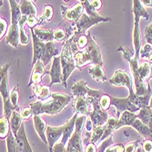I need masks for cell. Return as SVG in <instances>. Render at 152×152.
I'll list each match as a JSON object with an SVG mask.
<instances>
[{
  "label": "cell",
  "mask_w": 152,
  "mask_h": 152,
  "mask_svg": "<svg viewBox=\"0 0 152 152\" xmlns=\"http://www.w3.org/2000/svg\"><path fill=\"white\" fill-rule=\"evenodd\" d=\"M37 37L44 43L52 42L54 39V31L51 29H43L39 27H35L33 29Z\"/></svg>",
  "instance_id": "29"
},
{
  "label": "cell",
  "mask_w": 152,
  "mask_h": 152,
  "mask_svg": "<svg viewBox=\"0 0 152 152\" xmlns=\"http://www.w3.org/2000/svg\"><path fill=\"white\" fill-rule=\"evenodd\" d=\"M22 16L29 17V16H35L37 17V8L34 4V2L29 1V0H24L21 1L19 5Z\"/></svg>",
  "instance_id": "30"
},
{
  "label": "cell",
  "mask_w": 152,
  "mask_h": 152,
  "mask_svg": "<svg viewBox=\"0 0 152 152\" xmlns=\"http://www.w3.org/2000/svg\"><path fill=\"white\" fill-rule=\"evenodd\" d=\"M46 74H48V70L45 68V65L42 63V61L39 60L32 67V72H31V77H30L29 83H28V87H31L36 84H40L43 76Z\"/></svg>",
  "instance_id": "18"
},
{
  "label": "cell",
  "mask_w": 152,
  "mask_h": 152,
  "mask_svg": "<svg viewBox=\"0 0 152 152\" xmlns=\"http://www.w3.org/2000/svg\"><path fill=\"white\" fill-rule=\"evenodd\" d=\"M74 108L76 109L77 113L80 114V115H85V116H88V100L87 99H76V101L74 103Z\"/></svg>",
  "instance_id": "33"
},
{
  "label": "cell",
  "mask_w": 152,
  "mask_h": 152,
  "mask_svg": "<svg viewBox=\"0 0 152 152\" xmlns=\"http://www.w3.org/2000/svg\"><path fill=\"white\" fill-rule=\"evenodd\" d=\"M85 152H98V151H96V148L95 144L88 143L85 148Z\"/></svg>",
  "instance_id": "54"
},
{
  "label": "cell",
  "mask_w": 152,
  "mask_h": 152,
  "mask_svg": "<svg viewBox=\"0 0 152 152\" xmlns=\"http://www.w3.org/2000/svg\"><path fill=\"white\" fill-rule=\"evenodd\" d=\"M78 113H75L74 116L68 120L66 124H64V132H63V136H62V140H61V143L63 145L66 146V144L68 142L69 139L71 137L73 132H74V128H75V124H76V120H77V118L78 117Z\"/></svg>",
  "instance_id": "21"
},
{
  "label": "cell",
  "mask_w": 152,
  "mask_h": 152,
  "mask_svg": "<svg viewBox=\"0 0 152 152\" xmlns=\"http://www.w3.org/2000/svg\"><path fill=\"white\" fill-rule=\"evenodd\" d=\"M90 5L95 11L98 12L102 7V1H100V0H91Z\"/></svg>",
  "instance_id": "53"
},
{
  "label": "cell",
  "mask_w": 152,
  "mask_h": 152,
  "mask_svg": "<svg viewBox=\"0 0 152 152\" xmlns=\"http://www.w3.org/2000/svg\"><path fill=\"white\" fill-rule=\"evenodd\" d=\"M7 152H18L17 139L15 135L12 133V131L9 132L7 137Z\"/></svg>",
  "instance_id": "37"
},
{
  "label": "cell",
  "mask_w": 152,
  "mask_h": 152,
  "mask_svg": "<svg viewBox=\"0 0 152 152\" xmlns=\"http://www.w3.org/2000/svg\"><path fill=\"white\" fill-rule=\"evenodd\" d=\"M137 117L152 131V109L149 107L140 109V111L137 114Z\"/></svg>",
  "instance_id": "28"
},
{
  "label": "cell",
  "mask_w": 152,
  "mask_h": 152,
  "mask_svg": "<svg viewBox=\"0 0 152 152\" xmlns=\"http://www.w3.org/2000/svg\"><path fill=\"white\" fill-rule=\"evenodd\" d=\"M71 94L74 96L76 99H87L89 101L91 100H96L99 101L101 99V96L105 94L102 90L99 89H91L88 88L87 86V82L85 80H79L76 82L75 84L71 88Z\"/></svg>",
  "instance_id": "8"
},
{
  "label": "cell",
  "mask_w": 152,
  "mask_h": 152,
  "mask_svg": "<svg viewBox=\"0 0 152 152\" xmlns=\"http://www.w3.org/2000/svg\"><path fill=\"white\" fill-rule=\"evenodd\" d=\"M103 134H104V126L94 128L92 134H91V137H90V140H89V143L96 144V143L99 142Z\"/></svg>",
  "instance_id": "39"
},
{
  "label": "cell",
  "mask_w": 152,
  "mask_h": 152,
  "mask_svg": "<svg viewBox=\"0 0 152 152\" xmlns=\"http://www.w3.org/2000/svg\"><path fill=\"white\" fill-rule=\"evenodd\" d=\"M99 103L101 108L103 110H106V111H107V110L109 108V107L111 106V99H110V96L105 93L101 96V99H99Z\"/></svg>",
  "instance_id": "44"
},
{
  "label": "cell",
  "mask_w": 152,
  "mask_h": 152,
  "mask_svg": "<svg viewBox=\"0 0 152 152\" xmlns=\"http://www.w3.org/2000/svg\"><path fill=\"white\" fill-rule=\"evenodd\" d=\"M10 63H7L1 66L0 69V94L3 99V102L10 98L9 88H8V68Z\"/></svg>",
  "instance_id": "14"
},
{
  "label": "cell",
  "mask_w": 152,
  "mask_h": 152,
  "mask_svg": "<svg viewBox=\"0 0 152 152\" xmlns=\"http://www.w3.org/2000/svg\"><path fill=\"white\" fill-rule=\"evenodd\" d=\"M110 84L116 87H126L129 89L132 88V77L129 72L118 69L115 71L113 77L109 79Z\"/></svg>",
  "instance_id": "13"
},
{
  "label": "cell",
  "mask_w": 152,
  "mask_h": 152,
  "mask_svg": "<svg viewBox=\"0 0 152 152\" xmlns=\"http://www.w3.org/2000/svg\"><path fill=\"white\" fill-rule=\"evenodd\" d=\"M129 96L128 98L129 99L130 102L132 104H134L135 106H137V107H140V109L141 108H144V107H148V105H149V100H150V98H151V92L148 93V95L144 96H139L135 94V91L133 90V88H130L129 89Z\"/></svg>",
  "instance_id": "20"
},
{
  "label": "cell",
  "mask_w": 152,
  "mask_h": 152,
  "mask_svg": "<svg viewBox=\"0 0 152 152\" xmlns=\"http://www.w3.org/2000/svg\"><path fill=\"white\" fill-rule=\"evenodd\" d=\"M60 61L63 71V86L66 88V80L71 75V73L77 68L76 61H75V55L71 48V44L69 40H66L63 46L61 54H60Z\"/></svg>",
  "instance_id": "7"
},
{
  "label": "cell",
  "mask_w": 152,
  "mask_h": 152,
  "mask_svg": "<svg viewBox=\"0 0 152 152\" xmlns=\"http://www.w3.org/2000/svg\"><path fill=\"white\" fill-rule=\"evenodd\" d=\"M3 104H4L3 105V111H4L3 116L6 117L9 120L11 116H12V114H13V112L16 111V108H15V107L13 106V104L11 103L10 99H8L7 100L4 101Z\"/></svg>",
  "instance_id": "41"
},
{
  "label": "cell",
  "mask_w": 152,
  "mask_h": 152,
  "mask_svg": "<svg viewBox=\"0 0 152 152\" xmlns=\"http://www.w3.org/2000/svg\"><path fill=\"white\" fill-rule=\"evenodd\" d=\"M11 7V26L7 33V44L12 46L13 48H18V43L20 42L19 37V26L18 21L22 17L21 10L19 5L15 0H10L9 1Z\"/></svg>",
  "instance_id": "6"
},
{
  "label": "cell",
  "mask_w": 152,
  "mask_h": 152,
  "mask_svg": "<svg viewBox=\"0 0 152 152\" xmlns=\"http://www.w3.org/2000/svg\"><path fill=\"white\" fill-rule=\"evenodd\" d=\"M48 75L50 76L49 87H52L55 84H61V83H63V71L61 66L60 57L58 56L53 58V63L50 70L48 71Z\"/></svg>",
  "instance_id": "12"
},
{
  "label": "cell",
  "mask_w": 152,
  "mask_h": 152,
  "mask_svg": "<svg viewBox=\"0 0 152 152\" xmlns=\"http://www.w3.org/2000/svg\"><path fill=\"white\" fill-rule=\"evenodd\" d=\"M81 134L82 130L75 129L71 137L67 142L66 152H85V149L82 147Z\"/></svg>",
  "instance_id": "16"
},
{
  "label": "cell",
  "mask_w": 152,
  "mask_h": 152,
  "mask_svg": "<svg viewBox=\"0 0 152 152\" xmlns=\"http://www.w3.org/2000/svg\"><path fill=\"white\" fill-rule=\"evenodd\" d=\"M148 107L152 109V96H151V98H150V100H149V105Z\"/></svg>",
  "instance_id": "58"
},
{
  "label": "cell",
  "mask_w": 152,
  "mask_h": 152,
  "mask_svg": "<svg viewBox=\"0 0 152 152\" xmlns=\"http://www.w3.org/2000/svg\"><path fill=\"white\" fill-rule=\"evenodd\" d=\"M58 50L55 47L53 41L52 42H48L46 43V49L42 56V58H41V61H42V63L46 66L52 58H54L55 57H58Z\"/></svg>",
  "instance_id": "24"
},
{
  "label": "cell",
  "mask_w": 152,
  "mask_h": 152,
  "mask_svg": "<svg viewBox=\"0 0 152 152\" xmlns=\"http://www.w3.org/2000/svg\"><path fill=\"white\" fill-rule=\"evenodd\" d=\"M110 99H111V105L114 106L117 108V112H118V117L119 118L120 115L125 112V111H129L132 113H136L140 111V107H137L134 104H132L129 100V98L126 99H118L115 98V96H110Z\"/></svg>",
  "instance_id": "11"
},
{
  "label": "cell",
  "mask_w": 152,
  "mask_h": 152,
  "mask_svg": "<svg viewBox=\"0 0 152 152\" xmlns=\"http://www.w3.org/2000/svg\"><path fill=\"white\" fill-rule=\"evenodd\" d=\"M140 144V140H137L135 141L129 142L125 146V152H135L137 151V148Z\"/></svg>",
  "instance_id": "48"
},
{
  "label": "cell",
  "mask_w": 152,
  "mask_h": 152,
  "mask_svg": "<svg viewBox=\"0 0 152 152\" xmlns=\"http://www.w3.org/2000/svg\"><path fill=\"white\" fill-rule=\"evenodd\" d=\"M23 118L20 115V112L18 111H14L10 119H9V123H10V129L12 133L15 135V137H17L21 126L23 125Z\"/></svg>",
  "instance_id": "26"
},
{
  "label": "cell",
  "mask_w": 152,
  "mask_h": 152,
  "mask_svg": "<svg viewBox=\"0 0 152 152\" xmlns=\"http://www.w3.org/2000/svg\"><path fill=\"white\" fill-rule=\"evenodd\" d=\"M118 51L122 52L123 57L127 59L129 63L131 73L133 76V81L135 85V94L139 96H144L148 93L152 92L149 83H147L140 78L137 74V68H139V60L135 58V50L131 48H119Z\"/></svg>",
  "instance_id": "4"
},
{
  "label": "cell",
  "mask_w": 152,
  "mask_h": 152,
  "mask_svg": "<svg viewBox=\"0 0 152 152\" xmlns=\"http://www.w3.org/2000/svg\"><path fill=\"white\" fill-rule=\"evenodd\" d=\"M20 115L23 118V120H26V119H29L31 117H34V112H33V109L31 108L30 106H27L24 108H22L20 110Z\"/></svg>",
  "instance_id": "45"
},
{
  "label": "cell",
  "mask_w": 152,
  "mask_h": 152,
  "mask_svg": "<svg viewBox=\"0 0 152 152\" xmlns=\"http://www.w3.org/2000/svg\"><path fill=\"white\" fill-rule=\"evenodd\" d=\"M89 104H91L93 107V111L88 113V117L93 123V127L98 128V127L105 126L108 120V118H109L107 111L103 110L101 108L99 101H96V100L93 99V100L89 101Z\"/></svg>",
  "instance_id": "9"
},
{
  "label": "cell",
  "mask_w": 152,
  "mask_h": 152,
  "mask_svg": "<svg viewBox=\"0 0 152 152\" xmlns=\"http://www.w3.org/2000/svg\"><path fill=\"white\" fill-rule=\"evenodd\" d=\"M11 129L9 120L6 117L1 116V118H0V137H1V140L7 137Z\"/></svg>",
  "instance_id": "36"
},
{
  "label": "cell",
  "mask_w": 152,
  "mask_h": 152,
  "mask_svg": "<svg viewBox=\"0 0 152 152\" xmlns=\"http://www.w3.org/2000/svg\"><path fill=\"white\" fill-rule=\"evenodd\" d=\"M16 139L18 144V152H33L28 140H27L24 124L21 126Z\"/></svg>",
  "instance_id": "19"
},
{
  "label": "cell",
  "mask_w": 152,
  "mask_h": 152,
  "mask_svg": "<svg viewBox=\"0 0 152 152\" xmlns=\"http://www.w3.org/2000/svg\"><path fill=\"white\" fill-rule=\"evenodd\" d=\"M143 5H146V6H152V1L151 0H148V1H147V0H143V1H141Z\"/></svg>",
  "instance_id": "56"
},
{
  "label": "cell",
  "mask_w": 152,
  "mask_h": 152,
  "mask_svg": "<svg viewBox=\"0 0 152 152\" xmlns=\"http://www.w3.org/2000/svg\"><path fill=\"white\" fill-rule=\"evenodd\" d=\"M54 16V8L51 5H46L43 8V14L39 18L40 24H42L43 21H50Z\"/></svg>",
  "instance_id": "38"
},
{
  "label": "cell",
  "mask_w": 152,
  "mask_h": 152,
  "mask_svg": "<svg viewBox=\"0 0 152 152\" xmlns=\"http://www.w3.org/2000/svg\"><path fill=\"white\" fill-rule=\"evenodd\" d=\"M51 152H66V148L61 143V141H58L54 145Z\"/></svg>",
  "instance_id": "51"
},
{
  "label": "cell",
  "mask_w": 152,
  "mask_h": 152,
  "mask_svg": "<svg viewBox=\"0 0 152 152\" xmlns=\"http://www.w3.org/2000/svg\"><path fill=\"white\" fill-rule=\"evenodd\" d=\"M105 152H125V146L123 144H117L108 148Z\"/></svg>",
  "instance_id": "50"
},
{
  "label": "cell",
  "mask_w": 152,
  "mask_h": 152,
  "mask_svg": "<svg viewBox=\"0 0 152 152\" xmlns=\"http://www.w3.org/2000/svg\"><path fill=\"white\" fill-rule=\"evenodd\" d=\"M103 66H94L92 68L88 70V73L91 75L92 78L98 82H106L107 81V76L103 71Z\"/></svg>",
  "instance_id": "34"
},
{
  "label": "cell",
  "mask_w": 152,
  "mask_h": 152,
  "mask_svg": "<svg viewBox=\"0 0 152 152\" xmlns=\"http://www.w3.org/2000/svg\"><path fill=\"white\" fill-rule=\"evenodd\" d=\"M88 44L83 50H79L75 55L76 66L79 70L87 64H94L95 66H103V60L99 47L95 42L90 32H88Z\"/></svg>",
  "instance_id": "3"
},
{
  "label": "cell",
  "mask_w": 152,
  "mask_h": 152,
  "mask_svg": "<svg viewBox=\"0 0 152 152\" xmlns=\"http://www.w3.org/2000/svg\"><path fill=\"white\" fill-rule=\"evenodd\" d=\"M142 148L144 152H152V140H145L142 143Z\"/></svg>",
  "instance_id": "52"
},
{
  "label": "cell",
  "mask_w": 152,
  "mask_h": 152,
  "mask_svg": "<svg viewBox=\"0 0 152 152\" xmlns=\"http://www.w3.org/2000/svg\"><path fill=\"white\" fill-rule=\"evenodd\" d=\"M150 140H152V137H151V139H150Z\"/></svg>",
  "instance_id": "60"
},
{
  "label": "cell",
  "mask_w": 152,
  "mask_h": 152,
  "mask_svg": "<svg viewBox=\"0 0 152 152\" xmlns=\"http://www.w3.org/2000/svg\"><path fill=\"white\" fill-rule=\"evenodd\" d=\"M151 7H152V6H151Z\"/></svg>",
  "instance_id": "61"
},
{
  "label": "cell",
  "mask_w": 152,
  "mask_h": 152,
  "mask_svg": "<svg viewBox=\"0 0 152 152\" xmlns=\"http://www.w3.org/2000/svg\"><path fill=\"white\" fill-rule=\"evenodd\" d=\"M61 9V14L62 17L65 20L69 21V22H73L77 23L79 18H81V16L84 14L85 8L84 6L81 3V1H78V3L71 7H66L64 6L60 7Z\"/></svg>",
  "instance_id": "10"
},
{
  "label": "cell",
  "mask_w": 152,
  "mask_h": 152,
  "mask_svg": "<svg viewBox=\"0 0 152 152\" xmlns=\"http://www.w3.org/2000/svg\"><path fill=\"white\" fill-rule=\"evenodd\" d=\"M10 101L13 104V106L15 107L16 111L20 112L19 109V106H18V102H19V89H18V86L15 87L10 92Z\"/></svg>",
  "instance_id": "40"
},
{
  "label": "cell",
  "mask_w": 152,
  "mask_h": 152,
  "mask_svg": "<svg viewBox=\"0 0 152 152\" xmlns=\"http://www.w3.org/2000/svg\"><path fill=\"white\" fill-rule=\"evenodd\" d=\"M67 37V33L66 29L62 28V27H58L56 30H54V39L58 42H62V41L66 40Z\"/></svg>",
  "instance_id": "42"
},
{
  "label": "cell",
  "mask_w": 152,
  "mask_h": 152,
  "mask_svg": "<svg viewBox=\"0 0 152 152\" xmlns=\"http://www.w3.org/2000/svg\"><path fill=\"white\" fill-rule=\"evenodd\" d=\"M7 22L5 18H0V38L2 39V37L7 33Z\"/></svg>",
  "instance_id": "47"
},
{
  "label": "cell",
  "mask_w": 152,
  "mask_h": 152,
  "mask_svg": "<svg viewBox=\"0 0 152 152\" xmlns=\"http://www.w3.org/2000/svg\"><path fill=\"white\" fill-rule=\"evenodd\" d=\"M137 152H144L143 148H142V145H140L139 144V146H137Z\"/></svg>",
  "instance_id": "57"
},
{
  "label": "cell",
  "mask_w": 152,
  "mask_h": 152,
  "mask_svg": "<svg viewBox=\"0 0 152 152\" xmlns=\"http://www.w3.org/2000/svg\"><path fill=\"white\" fill-rule=\"evenodd\" d=\"M26 25H27V26H28L30 29H34L35 27H36V26L40 25L39 18H37L35 16H29V17H27Z\"/></svg>",
  "instance_id": "46"
},
{
  "label": "cell",
  "mask_w": 152,
  "mask_h": 152,
  "mask_svg": "<svg viewBox=\"0 0 152 152\" xmlns=\"http://www.w3.org/2000/svg\"><path fill=\"white\" fill-rule=\"evenodd\" d=\"M132 128H134L137 132L140 133L141 136H143L146 140H150L152 137V131L149 129V128L145 125V124L140 121L139 118H137L135 120V122L133 123V125L131 126Z\"/></svg>",
  "instance_id": "31"
},
{
  "label": "cell",
  "mask_w": 152,
  "mask_h": 152,
  "mask_svg": "<svg viewBox=\"0 0 152 152\" xmlns=\"http://www.w3.org/2000/svg\"><path fill=\"white\" fill-rule=\"evenodd\" d=\"M63 132H64V126H60V127L48 126L46 135H47L48 145L50 152H51L54 145L56 144L57 142H58L60 137L63 136Z\"/></svg>",
  "instance_id": "17"
},
{
  "label": "cell",
  "mask_w": 152,
  "mask_h": 152,
  "mask_svg": "<svg viewBox=\"0 0 152 152\" xmlns=\"http://www.w3.org/2000/svg\"><path fill=\"white\" fill-rule=\"evenodd\" d=\"M137 118V114H135V113H132L129 111L123 112L118 119L117 129H120L123 126H130L131 127Z\"/></svg>",
  "instance_id": "25"
},
{
  "label": "cell",
  "mask_w": 152,
  "mask_h": 152,
  "mask_svg": "<svg viewBox=\"0 0 152 152\" xmlns=\"http://www.w3.org/2000/svg\"><path fill=\"white\" fill-rule=\"evenodd\" d=\"M145 38L148 44L152 46V23L149 24L145 28Z\"/></svg>",
  "instance_id": "49"
},
{
  "label": "cell",
  "mask_w": 152,
  "mask_h": 152,
  "mask_svg": "<svg viewBox=\"0 0 152 152\" xmlns=\"http://www.w3.org/2000/svg\"><path fill=\"white\" fill-rule=\"evenodd\" d=\"M31 36L33 39V60L31 66L33 67L39 60L42 58V56L46 49V43L40 41L35 35L33 29H31Z\"/></svg>",
  "instance_id": "15"
},
{
  "label": "cell",
  "mask_w": 152,
  "mask_h": 152,
  "mask_svg": "<svg viewBox=\"0 0 152 152\" xmlns=\"http://www.w3.org/2000/svg\"><path fill=\"white\" fill-rule=\"evenodd\" d=\"M152 73V66L151 64L148 62H143L142 64H140L139 66V68H137V74L140 77V78L142 80H144L145 82L148 83V79L151 76Z\"/></svg>",
  "instance_id": "32"
},
{
  "label": "cell",
  "mask_w": 152,
  "mask_h": 152,
  "mask_svg": "<svg viewBox=\"0 0 152 152\" xmlns=\"http://www.w3.org/2000/svg\"><path fill=\"white\" fill-rule=\"evenodd\" d=\"M72 96L64 93H52L50 98L44 101H36L29 106L33 109L34 115H56L62 110L70 102Z\"/></svg>",
  "instance_id": "1"
},
{
  "label": "cell",
  "mask_w": 152,
  "mask_h": 152,
  "mask_svg": "<svg viewBox=\"0 0 152 152\" xmlns=\"http://www.w3.org/2000/svg\"><path fill=\"white\" fill-rule=\"evenodd\" d=\"M86 129H87L88 132L93 131V129H94L93 123H92V121H91L90 118H87V120H86Z\"/></svg>",
  "instance_id": "55"
},
{
  "label": "cell",
  "mask_w": 152,
  "mask_h": 152,
  "mask_svg": "<svg viewBox=\"0 0 152 152\" xmlns=\"http://www.w3.org/2000/svg\"><path fill=\"white\" fill-rule=\"evenodd\" d=\"M151 78H152V73H151V76H150V77H149V79H148V81H149V80H150Z\"/></svg>",
  "instance_id": "59"
},
{
  "label": "cell",
  "mask_w": 152,
  "mask_h": 152,
  "mask_svg": "<svg viewBox=\"0 0 152 152\" xmlns=\"http://www.w3.org/2000/svg\"><path fill=\"white\" fill-rule=\"evenodd\" d=\"M32 90L36 98L39 101H44L50 98L52 93L50 92V87L47 85H40V84H36L31 86Z\"/></svg>",
  "instance_id": "23"
},
{
  "label": "cell",
  "mask_w": 152,
  "mask_h": 152,
  "mask_svg": "<svg viewBox=\"0 0 152 152\" xmlns=\"http://www.w3.org/2000/svg\"><path fill=\"white\" fill-rule=\"evenodd\" d=\"M132 12H133L134 18H135L134 28H133V33H132L133 45H134L133 48H134V50H135V58L139 60L140 58V51H141V48H142L140 22L141 18L148 20V14L146 11L142 2L139 1V0H134V1H133Z\"/></svg>",
  "instance_id": "5"
},
{
  "label": "cell",
  "mask_w": 152,
  "mask_h": 152,
  "mask_svg": "<svg viewBox=\"0 0 152 152\" xmlns=\"http://www.w3.org/2000/svg\"><path fill=\"white\" fill-rule=\"evenodd\" d=\"M33 121H34L35 129H36L37 133L38 134V136L40 137V139L42 140V141L44 143L48 144L47 135H46V131H47L48 126H47L46 122L42 119V118H41L40 115H34Z\"/></svg>",
  "instance_id": "22"
},
{
  "label": "cell",
  "mask_w": 152,
  "mask_h": 152,
  "mask_svg": "<svg viewBox=\"0 0 152 152\" xmlns=\"http://www.w3.org/2000/svg\"><path fill=\"white\" fill-rule=\"evenodd\" d=\"M113 144V137L110 136L107 139H106L104 141L101 142V144L96 148V151L98 152H105L108 148H110Z\"/></svg>",
  "instance_id": "43"
},
{
  "label": "cell",
  "mask_w": 152,
  "mask_h": 152,
  "mask_svg": "<svg viewBox=\"0 0 152 152\" xmlns=\"http://www.w3.org/2000/svg\"><path fill=\"white\" fill-rule=\"evenodd\" d=\"M117 123H118V118L114 116H110L108 118V120L107 124L104 126V134L101 137L100 141H104L106 139H107L108 137L112 136V133L114 130L117 129Z\"/></svg>",
  "instance_id": "27"
},
{
  "label": "cell",
  "mask_w": 152,
  "mask_h": 152,
  "mask_svg": "<svg viewBox=\"0 0 152 152\" xmlns=\"http://www.w3.org/2000/svg\"><path fill=\"white\" fill-rule=\"evenodd\" d=\"M26 19L27 17L22 16L21 18L18 21V26H19V37H20V44L22 45H27L29 42V37L26 35L25 26L26 25Z\"/></svg>",
  "instance_id": "35"
},
{
  "label": "cell",
  "mask_w": 152,
  "mask_h": 152,
  "mask_svg": "<svg viewBox=\"0 0 152 152\" xmlns=\"http://www.w3.org/2000/svg\"><path fill=\"white\" fill-rule=\"evenodd\" d=\"M81 3L84 6L86 12L81 16L79 20L77 23H74L70 27V29L73 30V35H85V33L91 26L100 22L111 21V18L108 17H101L100 15H99V13L93 9V7L90 5V1H88V0L81 1Z\"/></svg>",
  "instance_id": "2"
}]
</instances>
